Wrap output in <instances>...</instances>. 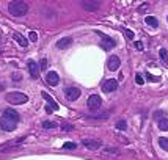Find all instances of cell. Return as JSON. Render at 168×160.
<instances>
[{"instance_id":"cell-1","label":"cell","mask_w":168,"mask_h":160,"mask_svg":"<svg viewBox=\"0 0 168 160\" xmlns=\"http://www.w3.org/2000/svg\"><path fill=\"white\" fill-rule=\"evenodd\" d=\"M19 113L11 110V108H6L3 111V115L0 116V127L5 132H13L17 127V122H19Z\"/></svg>"},{"instance_id":"cell-2","label":"cell","mask_w":168,"mask_h":160,"mask_svg":"<svg viewBox=\"0 0 168 160\" xmlns=\"http://www.w3.org/2000/svg\"><path fill=\"white\" fill-rule=\"evenodd\" d=\"M8 11H10V14H13L16 17H21V16L27 14V11H29V5H27L25 2H21V0L10 2L8 3Z\"/></svg>"},{"instance_id":"cell-3","label":"cell","mask_w":168,"mask_h":160,"mask_svg":"<svg viewBox=\"0 0 168 160\" xmlns=\"http://www.w3.org/2000/svg\"><path fill=\"white\" fill-rule=\"evenodd\" d=\"M6 102L13 104V105H21V104H25L29 100V96L25 93H21V91H14V93H8L6 94Z\"/></svg>"},{"instance_id":"cell-4","label":"cell","mask_w":168,"mask_h":160,"mask_svg":"<svg viewBox=\"0 0 168 160\" xmlns=\"http://www.w3.org/2000/svg\"><path fill=\"white\" fill-rule=\"evenodd\" d=\"M80 90L79 88H76V87H69V88H66L64 90V97H66L68 100H71V102H74V100H77L79 97H80Z\"/></svg>"},{"instance_id":"cell-5","label":"cell","mask_w":168,"mask_h":160,"mask_svg":"<svg viewBox=\"0 0 168 160\" xmlns=\"http://www.w3.org/2000/svg\"><path fill=\"white\" fill-rule=\"evenodd\" d=\"M87 105H88L90 110H98V108H101V105H102L101 96H98V94H93V96H90L88 100H87Z\"/></svg>"},{"instance_id":"cell-6","label":"cell","mask_w":168,"mask_h":160,"mask_svg":"<svg viewBox=\"0 0 168 160\" xmlns=\"http://www.w3.org/2000/svg\"><path fill=\"white\" fill-rule=\"evenodd\" d=\"M98 35L101 36V39H102V49L104 50H110V49H113L115 47V39L113 38H110V36H105L104 33H101V32H98Z\"/></svg>"},{"instance_id":"cell-7","label":"cell","mask_w":168,"mask_h":160,"mask_svg":"<svg viewBox=\"0 0 168 160\" xmlns=\"http://www.w3.org/2000/svg\"><path fill=\"white\" fill-rule=\"evenodd\" d=\"M82 145L85 146V148H88V149H91V151H98V149L102 148L101 141L93 140V138H83V140H82Z\"/></svg>"},{"instance_id":"cell-8","label":"cell","mask_w":168,"mask_h":160,"mask_svg":"<svg viewBox=\"0 0 168 160\" xmlns=\"http://www.w3.org/2000/svg\"><path fill=\"white\" fill-rule=\"evenodd\" d=\"M118 88V82L115 79H107L104 83H102V90L104 93H113Z\"/></svg>"},{"instance_id":"cell-9","label":"cell","mask_w":168,"mask_h":160,"mask_svg":"<svg viewBox=\"0 0 168 160\" xmlns=\"http://www.w3.org/2000/svg\"><path fill=\"white\" fill-rule=\"evenodd\" d=\"M119 64H121V61H119L118 56L116 55H111L110 58H108V61H107V69L108 71H116L119 68Z\"/></svg>"},{"instance_id":"cell-10","label":"cell","mask_w":168,"mask_h":160,"mask_svg":"<svg viewBox=\"0 0 168 160\" xmlns=\"http://www.w3.org/2000/svg\"><path fill=\"white\" fill-rule=\"evenodd\" d=\"M27 66H29V72H30L32 77H33V79L38 77V75H39V66H38V63L33 61V60H29Z\"/></svg>"},{"instance_id":"cell-11","label":"cell","mask_w":168,"mask_h":160,"mask_svg":"<svg viewBox=\"0 0 168 160\" xmlns=\"http://www.w3.org/2000/svg\"><path fill=\"white\" fill-rule=\"evenodd\" d=\"M58 80H60V77H58V74L55 72V71H50L47 75H46V82H47L50 87H55V85H58Z\"/></svg>"},{"instance_id":"cell-12","label":"cell","mask_w":168,"mask_h":160,"mask_svg":"<svg viewBox=\"0 0 168 160\" xmlns=\"http://www.w3.org/2000/svg\"><path fill=\"white\" fill-rule=\"evenodd\" d=\"M41 96H43L46 100H47V104L50 105V108H52V110H58V108H60V105H58V104H57V102H55V100L49 96L47 93H44V91H43V93H41Z\"/></svg>"},{"instance_id":"cell-13","label":"cell","mask_w":168,"mask_h":160,"mask_svg":"<svg viewBox=\"0 0 168 160\" xmlns=\"http://www.w3.org/2000/svg\"><path fill=\"white\" fill-rule=\"evenodd\" d=\"M72 44V38H61V39L57 43V49H66Z\"/></svg>"},{"instance_id":"cell-14","label":"cell","mask_w":168,"mask_h":160,"mask_svg":"<svg viewBox=\"0 0 168 160\" xmlns=\"http://www.w3.org/2000/svg\"><path fill=\"white\" fill-rule=\"evenodd\" d=\"M13 38H14V39H16L17 43H19V46H21V47H27V46H29V41H27L21 33L14 32V33H13Z\"/></svg>"},{"instance_id":"cell-15","label":"cell","mask_w":168,"mask_h":160,"mask_svg":"<svg viewBox=\"0 0 168 160\" xmlns=\"http://www.w3.org/2000/svg\"><path fill=\"white\" fill-rule=\"evenodd\" d=\"M82 5L85 9H88V11H96L101 3L99 2H82Z\"/></svg>"},{"instance_id":"cell-16","label":"cell","mask_w":168,"mask_h":160,"mask_svg":"<svg viewBox=\"0 0 168 160\" xmlns=\"http://www.w3.org/2000/svg\"><path fill=\"white\" fill-rule=\"evenodd\" d=\"M145 21H146V24L148 25H151V27H159V21H157V19L156 17H153V16H148L146 19H145Z\"/></svg>"},{"instance_id":"cell-17","label":"cell","mask_w":168,"mask_h":160,"mask_svg":"<svg viewBox=\"0 0 168 160\" xmlns=\"http://www.w3.org/2000/svg\"><path fill=\"white\" fill-rule=\"evenodd\" d=\"M159 55H160V60L163 63H168V50L166 49H160L159 50Z\"/></svg>"},{"instance_id":"cell-18","label":"cell","mask_w":168,"mask_h":160,"mask_svg":"<svg viewBox=\"0 0 168 160\" xmlns=\"http://www.w3.org/2000/svg\"><path fill=\"white\" fill-rule=\"evenodd\" d=\"M159 145H160V148L162 149H165V151H168V138H159Z\"/></svg>"},{"instance_id":"cell-19","label":"cell","mask_w":168,"mask_h":160,"mask_svg":"<svg viewBox=\"0 0 168 160\" xmlns=\"http://www.w3.org/2000/svg\"><path fill=\"white\" fill-rule=\"evenodd\" d=\"M154 119H157V121H162V119H165V111H163V110H159V111H156V113H154Z\"/></svg>"},{"instance_id":"cell-20","label":"cell","mask_w":168,"mask_h":160,"mask_svg":"<svg viewBox=\"0 0 168 160\" xmlns=\"http://www.w3.org/2000/svg\"><path fill=\"white\" fill-rule=\"evenodd\" d=\"M43 127H44V129H57V124H55V122H52V121H44V122H43Z\"/></svg>"},{"instance_id":"cell-21","label":"cell","mask_w":168,"mask_h":160,"mask_svg":"<svg viewBox=\"0 0 168 160\" xmlns=\"http://www.w3.org/2000/svg\"><path fill=\"white\" fill-rule=\"evenodd\" d=\"M159 129L160 130H168V119H162V121H159Z\"/></svg>"},{"instance_id":"cell-22","label":"cell","mask_w":168,"mask_h":160,"mask_svg":"<svg viewBox=\"0 0 168 160\" xmlns=\"http://www.w3.org/2000/svg\"><path fill=\"white\" fill-rule=\"evenodd\" d=\"M116 129H119V130H126V129H127V122H126L124 119L118 121V122H116Z\"/></svg>"},{"instance_id":"cell-23","label":"cell","mask_w":168,"mask_h":160,"mask_svg":"<svg viewBox=\"0 0 168 160\" xmlns=\"http://www.w3.org/2000/svg\"><path fill=\"white\" fill-rule=\"evenodd\" d=\"M77 145L72 143V141H68V143H63V149H76Z\"/></svg>"},{"instance_id":"cell-24","label":"cell","mask_w":168,"mask_h":160,"mask_svg":"<svg viewBox=\"0 0 168 160\" xmlns=\"http://www.w3.org/2000/svg\"><path fill=\"white\" fill-rule=\"evenodd\" d=\"M124 36L127 38V39H134V38H135V35H134L132 30H124Z\"/></svg>"},{"instance_id":"cell-25","label":"cell","mask_w":168,"mask_h":160,"mask_svg":"<svg viewBox=\"0 0 168 160\" xmlns=\"http://www.w3.org/2000/svg\"><path fill=\"white\" fill-rule=\"evenodd\" d=\"M39 69H41V71H46V69H47V60H46V58H43V60H41Z\"/></svg>"},{"instance_id":"cell-26","label":"cell","mask_w":168,"mask_h":160,"mask_svg":"<svg viewBox=\"0 0 168 160\" xmlns=\"http://www.w3.org/2000/svg\"><path fill=\"white\" fill-rule=\"evenodd\" d=\"M135 83H137V85H143V83H145L143 77H142L140 74H137V75H135Z\"/></svg>"},{"instance_id":"cell-27","label":"cell","mask_w":168,"mask_h":160,"mask_svg":"<svg viewBox=\"0 0 168 160\" xmlns=\"http://www.w3.org/2000/svg\"><path fill=\"white\" fill-rule=\"evenodd\" d=\"M105 152H108V154H119V151L118 149H115V148H107V149H104Z\"/></svg>"},{"instance_id":"cell-28","label":"cell","mask_w":168,"mask_h":160,"mask_svg":"<svg viewBox=\"0 0 168 160\" xmlns=\"http://www.w3.org/2000/svg\"><path fill=\"white\" fill-rule=\"evenodd\" d=\"M61 129H63V130H66V132H69V130H72V126L68 124V122H63V124H61Z\"/></svg>"},{"instance_id":"cell-29","label":"cell","mask_w":168,"mask_h":160,"mask_svg":"<svg viewBox=\"0 0 168 160\" xmlns=\"http://www.w3.org/2000/svg\"><path fill=\"white\" fill-rule=\"evenodd\" d=\"M29 38H30L32 41H36V39H38V35H36L35 32H30V33H29Z\"/></svg>"},{"instance_id":"cell-30","label":"cell","mask_w":168,"mask_h":160,"mask_svg":"<svg viewBox=\"0 0 168 160\" xmlns=\"http://www.w3.org/2000/svg\"><path fill=\"white\" fill-rule=\"evenodd\" d=\"M13 79H14L16 82H19V80L22 79V75H21L19 72H14V74H13Z\"/></svg>"},{"instance_id":"cell-31","label":"cell","mask_w":168,"mask_h":160,"mask_svg":"<svg viewBox=\"0 0 168 160\" xmlns=\"http://www.w3.org/2000/svg\"><path fill=\"white\" fill-rule=\"evenodd\" d=\"M135 47H137L138 50H143V44H142V43H137V44H135Z\"/></svg>"},{"instance_id":"cell-32","label":"cell","mask_w":168,"mask_h":160,"mask_svg":"<svg viewBox=\"0 0 168 160\" xmlns=\"http://www.w3.org/2000/svg\"><path fill=\"white\" fill-rule=\"evenodd\" d=\"M5 88V85H0V90H3Z\"/></svg>"}]
</instances>
